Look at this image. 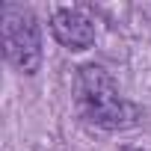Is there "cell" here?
<instances>
[{
    "label": "cell",
    "instance_id": "cell-1",
    "mask_svg": "<svg viewBox=\"0 0 151 151\" xmlns=\"http://www.w3.org/2000/svg\"><path fill=\"white\" fill-rule=\"evenodd\" d=\"M77 107L83 113V119L95 127L104 130H122L130 127L136 122V110L124 101V95L119 92L116 80L101 68V65H86L77 74Z\"/></svg>",
    "mask_w": 151,
    "mask_h": 151
},
{
    "label": "cell",
    "instance_id": "cell-2",
    "mask_svg": "<svg viewBox=\"0 0 151 151\" xmlns=\"http://www.w3.org/2000/svg\"><path fill=\"white\" fill-rule=\"evenodd\" d=\"M3 50L6 59L21 71V74H36L42 65V33L39 21L30 9L6 3L3 6Z\"/></svg>",
    "mask_w": 151,
    "mask_h": 151
},
{
    "label": "cell",
    "instance_id": "cell-3",
    "mask_svg": "<svg viewBox=\"0 0 151 151\" xmlns=\"http://www.w3.org/2000/svg\"><path fill=\"white\" fill-rule=\"evenodd\" d=\"M50 33L68 50H86L95 42V24L83 9H56L50 18Z\"/></svg>",
    "mask_w": 151,
    "mask_h": 151
}]
</instances>
